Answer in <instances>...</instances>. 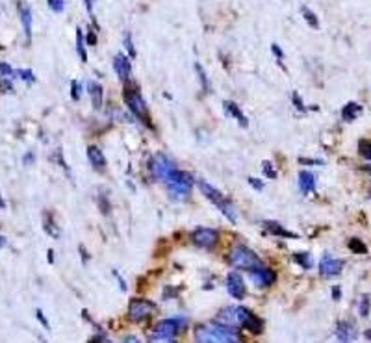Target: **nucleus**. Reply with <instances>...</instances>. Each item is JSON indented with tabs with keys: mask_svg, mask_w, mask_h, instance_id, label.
Here are the masks:
<instances>
[{
	"mask_svg": "<svg viewBox=\"0 0 371 343\" xmlns=\"http://www.w3.org/2000/svg\"><path fill=\"white\" fill-rule=\"evenodd\" d=\"M299 163H305V165H323L321 160H310V158H299Z\"/></svg>",
	"mask_w": 371,
	"mask_h": 343,
	"instance_id": "c03bdc74",
	"label": "nucleus"
},
{
	"mask_svg": "<svg viewBox=\"0 0 371 343\" xmlns=\"http://www.w3.org/2000/svg\"><path fill=\"white\" fill-rule=\"evenodd\" d=\"M33 160V156H32V152H28V156L24 158V163H30Z\"/></svg>",
	"mask_w": 371,
	"mask_h": 343,
	"instance_id": "3c124183",
	"label": "nucleus"
},
{
	"mask_svg": "<svg viewBox=\"0 0 371 343\" xmlns=\"http://www.w3.org/2000/svg\"><path fill=\"white\" fill-rule=\"evenodd\" d=\"M176 293H178V292H175V290H165V292H163V299H167V297H175Z\"/></svg>",
	"mask_w": 371,
	"mask_h": 343,
	"instance_id": "8fccbe9b",
	"label": "nucleus"
},
{
	"mask_svg": "<svg viewBox=\"0 0 371 343\" xmlns=\"http://www.w3.org/2000/svg\"><path fill=\"white\" fill-rule=\"evenodd\" d=\"M347 247H349V251L355 254H366L368 253V247L364 245V241L358 240V238H351V240L347 241Z\"/></svg>",
	"mask_w": 371,
	"mask_h": 343,
	"instance_id": "cd10ccee",
	"label": "nucleus"
},
{
	"mask_svg": "<svg viewBox=\"0 0 371 343\" xmlns=\"http://www.w3.org/2000/svg\"><path fill=\"white\" fill-rule=\"evenodd\" d=\"M262 225H264V228H266L267 232L273 234V236H279V238H286V240H295V238H297V234L292 232V230H288V228H284L282 225L275 223V221H264Z\"/></svg>",
	"mask_w": 371,
	"mask_h": 343,
	"instance_id": "dca6fc26",
	"label": "nucleus"
},
{
	"mask_svg": "<svg viewBox=\"0 0 371 343\" xmlns=\"http://www.w3.org/2000/svg\"><path fill=\"white\" fill-rule=\"evenodd\" d=\"M15 74L22 78L26 84H33V82H35V74H33L30 69H19V71H15Z\"/></svg>",
	"mask_w": 371,
	"mask_h": 343,
	"instance_id": "7c9ffc66",
	"label": "nucleus"
},
{
	"mask_svg": "<svg viewBox=\"0 0 371 343\" xmlns=\"http://www.w3.org/2000/svg\"><path fill=\"white\" fill-rule=\"evenodd\" d=\"M123 98H124V102H126V106H128V110H130L145 126L152 128V121H150V113H149V108H147V102H145L143 97H141L137 84L136 82H130V78L126 80V85H124V89H123Z\"/></svg>",
	"mask_w": 371,
	"mask_h": 343,
	"instance_id": "f03ea898",
	"label": "nucleus"
},
{
	"mask_svg": "<svg viewBox=\"0 0 371 343\" xmlns=\"http://www.w3.org/2000/svg\"><path fill=\"white\" fill-rule=\"evenodd\" d=\"M43 227H45V232L48 234V236L59 238V230H58V227H56V223H54L52 214L45 212V215H43Z\"/></svg>",
	"mask_w": 371,
	"mask_h": 343,
	"instance_id": "393cba45",
	"label": "nucleus"
},
{
	"mask_svg": "<svg viewBox=\"0 0 371 343\" xmlns=\"http://www.w3.org/2000/svg\"><path fill=\"white\" fill-rule=\"evenodd\" d=\"M87 160H89V163H91V165L97 169V171H104V169H106L104 154H102V150L98 149V147H95V145L87 147Z\"/></svg>",
	"mask_w": 371,
	"mask_h": 343,
	"instance_id": "a211bd4d",
	"label": "nucleus"
},
{
	"mask_svg": "<svg viewBox=\"0 0 371 343\" xmlns=\"http://www.w3.org/2000/svg\"><path fill=\"white\" fill-rule=\"evenodd\" d=\"M32 22H33V15H32L30 6L20 4V24L24 28V35H26L28 41L32 39Z\"/></svg>",
	"mask_w": 371,
	"mask_h": 343,
	"instance_id": "aec40b11",
	"label": "nucleus"
},
{
	"mask_svg": "<svg viewBox=\"0 0 371 343\" xmlns=\"http://www.w3.org/2000/svg\"><path fill=\"white\" fill-rule=\"evenodd\" d=\"M195 71H197V76L201 80V85L204 91H210V82H208V76H206V71L201 67V63H195Z\"/></svg>",
	"mask_w": 371,
	"mask_h": 343,
	"instance_id": "c85d7f7f",
	"label": "nucleus"
},
{
	"mask_svg": "<svg viewBox=\"0 0 371 343\" xmlns=\"http://www.w3.org/2000/svg\"><path fill=\"white\" fill-rule=\"evenodd\" d=\"M4 245H6V240H4L2 236H0V247H4Z\"/></svg>",
	"mask_w": 371,
	"mask_h": 343,
	"instance_id": "6e6d98bb",
	"label": "nucleus"
},
{
	"mask_svg": "<svg viewBox=\"0 0 371 343\" xmlns=\"http://www.w3.org/2000/svg\"><path fill=\"white\" fill-rule=\"evenodd\" d=\"M316 188V176L310 171H301L299 173V189L303 195H308Z\"/></svg>",
	"mask_w": 371,
	"mask_h": 343,
	"instance_id": "412c9836",
	"label": "nucleus"
},
{
	"mask_svg": "<svg viewBox=\"0 0 371 343\" xmlns=\"http://www.w3.org/2000/svg\"><path fill=\"white\" fill-rule=\"evenodd\" d=\"M293 262H295V264H299L303 269H310V267L314 266L312 256H310L308 253H295V254H293Z\"/></svg>",
	"mask_w": 371,
	"mask_h": 343,
	"instance_id": "a878e982",
	"label": "nucleus"
},
{
	"mask_svg": "<svg viewBox=\"0 0 371 343\" xmlns=\"http://www.w3.org/2000/svg\"><path fill=\"white\" fill-rule=\"evenodd\" d=\"M360 115H362V106L358 102H347L344 106V110H342V119L345 123H353Z\"/></svg>",
	"mask_w": 371,
	"mask_h": 343,
	"instance_id": "4be33fe9",
	"label": "nucleus"
},
{
	"mask_svg": "<svg viewBox=\"0 0 371 343\" xmlns=\"http://www.w3.org/2000/svg\"><path fill=\"white\" fill-rule=\"evenodd\" d=\"M0 208H6V202L2 201V197H0Z\"/></svg>",
	"mask_w": 371,
	"mask_h": 343,
	"instance_id": "4d7b16f0",
	"label": "nucleus"
},
{
	"mask_svg": "<svg viewBox=\"0 0 371 343\" xmlns=\"http://www.w3.org/2000/svg\"><path fill=\"white\" fill-rule=\"evenodd\" d=\"M156 310V305L152 301L147 299H132L130 306H128V318L130 321H143L149 316H152V312Z\"/></svg>",
	"mask_w": 371,
	"mask_h": 343,
	"instance_id": "0eeeda50",
	"label": "nucleus"
},
{
	"mask_svg": "<svg viewBox=\"0 0 371 343\" xmlns=\"http://www.w3.org/2000/svg\"><path fill=\"white\" fill-rule=\"evenodd\" d=\"M113 69L117 72V76L121 78L123 82H126V80L130 78V71H132L130 59L126 58L124 54H117V56L113 58Z\"/></svg>",
	"mask_w": 371,
	"mask_h": 343,
	"instance_id": "2eb2a0df",
	"label": "nucleus"
},
{
	"mask_svg": "<svg viewBox=\"0 0 371 343\" xmlns=\"http://www.w3.org/2000/svg\"><path fill=\"white\" fill-rule=\"evenodd\" d=\"M358 152L364 156L366 160H371V139H362L358 143Z\"/></svg>",
	"mask_w": 371,
	"mask_h": 343,
	"instance_id": "c756f323",
	"label": "nucleus"
},
{
	"mask_svg": "<svg viewBox=\"0 0 371 343\" xmlns=\"http://www.w3.org/2000/svg\"><path fill=\"white\" fill-rule=\"evenodd\" d=\"M364 336L368 338V340H371V331H366V332H364Z\"/></svg>",
	"mask_w": 371,
	"mask_h": 343,
	"instance_id": "5fc2aeb1",
	"label": "nucleus"
},
{
	"mask_svg": "<svg viewBox=\"0 0 371 343\" xmlns=\"http://www.w3.org/2000/svg\"><path fill=\"white\" fill-rule=\"evenodd\" d=\"M332 299H334V301H340V299H342V288H340V286H334V288H332Z\"/></svg>",
	"mask_w": 371,
	"mask_h": 343,
	"instance_id": "de8ad7c7",
	"label": "nucleus"
},
{
	"mask_svg": "<svg viewBox=\"0 0 371 343\" xmlns=\"http://www.w3.org/2000/svg\"><path fill=\"white\" fill-rule=\"evenodd\" d=\"M262 167H264V175L267 176V178H277V171L273 169V165H271V162H262Z\"/></svg>",
	"mask_w": 371,
	"mask_h": 343,
	"instance_id": "f704fd0d",
	"label": "nucleus"
},
{
	"mask_svg": "<svg viewBox=\"0 0 371 343\" xmlns=\"http://www.w3.org/2000/svg\"><path fill=\"white\" fill-rule=\"evenodd\" d=\"M228 264L234 266L236 269H243V271H253V269L262 266L258 254L245 245H236L228 253Z\"/></svg>",
	"mask_w": 371,
	"mask_h": 343,
	"instance_id": "20e7f679",
	"label": "nucleus"
},
{
	"mask_svg": "<svg viewBox=\"0 0 371 343\" xmlns=\"http://www.w3.org/2000/svg\"><path fill=\"white\" fill-rule=\"evenodd\" d=\"M98 208H100V212L104 215L110 214V202H108L106 197H98Z\"/></svg>",
	"mask_w": 371,
	"mask_h": 343,
	"instance_id": "e433bc0d",
	"label": "nucleus"
},
{
	"mask_svg": "<svg viewBox=\"0 0 371 343\" xmlns=\"http://www.w3.org/2000/svg\"><path fill=\"white\" fill-rule=\"evenodd\" d=\"M173 169H175V163L163 154H156L152 158V162H150V171H152V175L156 176V178H162V180L167 178V175H169Z\"/></svg>",
	"mask_w": 371,
	"mask_h": 343,
	"instance_id": "9d476101",
	"label": "nucleus"
},
{
	"mask_svg": "<svg viewBox=\"0 0 371 343\" xmlns=\"http://www.w3.org/2000/svg\"><path fill=\"white\" fill-rule=\"evenodd\" d=\"M336 338L340 342H353L357 334H355V325L349 321H340L336 325Z\"/></svg>",
	"mask_w": 371,
	"mask_h": 343,
	"instance_id": "6ab92c4d",
	"label": "nucleus"
},
{
	"mask_svg": "<svg viewBox=\"0 0 371 343\" xmlns=\"http://www.w3.org/2000/svg\"><path fill=\"white\" fill-rule=\"evenodd\" d=\"M188 327L186 318H173V319H163L154 327V332L150 336V342H171L175 340L176 334H180L182 329Z\"/></svg>",
	"mask_w": 371,
	"mask_h": 343,
	"instance_id": "39448f33",
	"label": "nucleus"
},
{
	"mask_svg": "<svg viewBox=\"0 0 371 343\" xmlns=\"http://www.w3.org/2000/svg\"><path fill=\"white\" fill-rule=\"evenodd\" d=\"M223 108H225V111H227V115L234 117L236 121L240 123V126L247 128V124H249L247 117H245V113L240 110V106H238V104L232 102V100H225V102H223Z\"/></svg>",
	"mask_w": 371,
	"mask_h": 343,
	"instance_id": "f3484780",
	"label": "nucleus"
},
{
	"mask_svg": "<svg viewBox=\"0 0 371 343\" xmlns=\"http://www.w3.org/2000/svg\"><path fill=\"white\" fill-rule=\"evenodd\" d=\"M227 290L230 293V297H234L236 301H243L245 299V284H243V279L238 273H228Z\"/></svg>",
	"mask_w": 371,
	"mask_h": 343,
	"instance_id": "ddd939ff",
	"label": "nucleus"
},
{
	"mask_svg": "<svg viewBox=\"0 0 371 343\" xmlns=\"http://www.w3.org/2000/svg\"><path fill=\"white\" fill-rule=\"evenodd\" d=\"M35 318L39 319V321H41V325H43L45 329H50V325H48V321H46L45 314H43V312H41V310H35Z\"/></svg>",
	"mask_w": 371,
	"mask_h": 343,
	"instance_id": "37998d69",
	"label": "nucleus"
},
{
	"mask_svg": "<svg viewBox=\"0 0 371 343\" xmlns=\"http://www.w3.org/2000/svg\"><path fill=\"white\" fill-rule=\"evenodd\" d=\"M360 316H362V318H368V316H370V295H364L362 301H360Z\"/></svg>",
	"mask_w": 371,
	"mask_h": 343,
	"instance_id": "473e14b6",
	"label": "nucleus"
},
{
	"mask_svg": "<svg viewBox=\"0 0 371 343\" xmlns=\"http://www.w3.org/2000/svg\"><path fill=\"white\" fill-rule=\"evenodd\" d=\"M85 35L82 33V28H76V54L82 61H87V50H85Z\"/></svg>",
	"mask_w": 371,
	"mask_h": 343,
	"instance_id": "b1692460",
	"label": "nucleus"
},
{
	"mask_svg": "<svg viewBox=\"0 0 371 343\" xmlns=\"http://www.w3.org/2000/svg\"><path fill=\"white\" fill-rule=\"evenodd\" d=\"M46 2H48L50 9L56 13H61L63 11V7H65V0H46Z\"/></svg>",
	"mask_w": 371,
	"mask_h": 343,
	"instance_id": "72a5a7b5",
	"label": "nucleus"
},
{
	"mask_svg": "<svg viewBox=\"0 0 371 343\" xmlns=\"http://www.w3.org/2000/svg\"><path fill=\"white\" fill-rule=\"evenodd\" d=\"M13 89V84H11V78L9 76H0V91H11Z\"/></svg>",
	"mask_w": 371,
	"mask_h": 343,
	"instance_id": "c9c22d12",
	"label": "nucleus"
},
{
	"mask_svg": "<svg viewBox=\"0 0 371 343\" xmlns=\"http://www.w3.org/2000/svg\"><path fill=\"white\" fill-rule=\"evenodd\" d=\"M124 48L128 50L130 58H136V46H134V43H132V35H130V33H124Z\"/></svg>",
	"mask_w": 371,
	"mask_h": 343,
	"instance_id": "2f4dec72",
	"label": "nucleus"
},
{
	"mask_svg": "<svg viewBox=\"0 0 371 343\" xmlns=\"http://www.w3.org/2000/svg\"><path fill=\"white\" fill-rule=\"evenodd\" d=\"M87 91H89V97H91V104L95 110H100L102 108V85L98 82H89L87 84Z\"/></svg>",
	"mask_w": 371,
	"mask_h": 343,
	"instance_id": "5701e85b",
	"label": "nucleus"
},
{
	"mask_svg": "<svg viewBox=\"0 0 371 343\" xmlns=\"http://www.w3.org/2000/svg\"><path fill=\"white\" fill-rule=\"evenodd\" d=\"M195 340L202 343H238L241 342L236 327H227L221 323L199 325L195 329Z\"/></svg>",
	"mask_w": 371,
	"mask_h": 343,
	"instance_id": "f257e3e1",
	"label": "nucleus"
},
{
	"mask_svg": "<svg viewBox=\"0 0 371 343\" xmlns=\"http://www.w3.org/2000/svg\"><path fill=\"white\" fill-rule=\"evenodd\" d=\"M271 50H273V54L277 56V58H279V63L282 65V58H284V54H282V50H280V46L275 45V43H273V45H271Z\"/></svg>",
	"mask_w": 371,
	"mask_h": 343,
	"instance_id": "a18cd8bd",
	"label": "nucleus"
},
{
	"mask_svg": "<svg viewBox=\"0 0 371 343\" xmlns=\"http://www.w3.org/2000/svg\"><path fill=\"white\" fill-rule=\"evenodd\" d=\"M85 4V9H87V13L93 17V6H95V0H84Z\"/></svg>",
	"mask_w": 371,
	"mask_h": 343,
	"instance_id": "09e8293b",
	"label": "nucleus"
},
{
	"mask_svg": "<svg viewBox=\"0 0 371 343\" xmlns=\"http://www.w3.org/2000/svg\"><path fill=\"white\" fill-rule=\"evenodd\" d=\"M292 102L295 104V108L299 111H305L306 108H305V104H303V100H301V97H299V93H293L292 95Z\"/></svg>",
	"mask_w": 371,
	"mask_h": 343,
	"instance_id": "a19ab883",
	"label": "nucleus"
},
{
	"mask_svg": "<svg viewBox=\"0 0 371 343\" xmlns=\"http://www.w3.org/2000/svg\"><path fill=\"white\" fill-rule=\"evenodd\" d=\"M54 262V253L52 251H48V264H52Z\"/></svg>",
	"mask_w": 371,
	"mask_h": 343,
	"instance_id": "864d4df0",
	"label": "nucleus"
},
{
	"mask_svg": "<svg viewBox=\"0 0 371 343\" xmlns=\"http://www.w3.org/2000/svg\"><path fill=\"white\" fill-rule=\"evenodd\" d=\"M13 74H15V71L11 69V67H9V65H7V63H0V76H9V78H11Z\"/></svg>",
	"mask_w": 371,
	"mask_h": 343,
	"instance_id": "58836bf2",
	"label": "nucleus"
},
{
	"mask_svg": "<svg viewBox=\"0 0 371 343\" xmlns=\"http://www.w3.org/2000/svg\"><path fill=\"white\" fill-rule=\"evenodd\" d=\"M249 275H251V280H253L258 288H267V286L273 284L275 279H277L275 271H271V269H267V267H264V266L256 267L253 271H249Z\"/></svg>",
	"mask_w": 371,
	"mask_h": 343,
	"instance_id": "f8f14e48",
	"label": "nucleus"
},
{
	"mask_svg": "<svg viewBox=\"0 0 371 343\" xmlns=\"http://www.w3.org/2000/svg\"><path fill=\"white\" fill-rule=\"evenodd\" d=\"M191 241L195 243L197 247H201V249H212V247L217 245V241H219V234L215 232V230H212V228H195L193 232H191Z\"/></svg>",
	"mask_w": 371,
	"mask_h": 343,
	"instance_id": "6e6552de",
	"label": "nucleus"
},
{
	"mask_svg": "<svg viewBox=\"0 0 371 343\" xmlns=\"http://www.w3.org/2000/svg\"><path fill=\"white\" fill-rule=\"evenodd\" d=\"M123 342H137V338H134V336H126L123 340Z\"/></svg>",
	"mask_w": 371,
	"mask_h": 343,
	"instance_id": "603ef678",
	"label": "nucleus"
},
{
	"mask_svg": "<svg viewBox=\"0 0 371 343\" xmlns=\"http://www.w3.org/2000/svg\"><path fill=\"white\" fill-rule=\"evenodd\" d=\"M85 43H87V45H97V33H95V32H93V30H89V32H87V35H85Z\"/></svg>",
	"mask_w": 371,
	"mask_h": 343,
	"instance_id": "79ce46f5",
	"label": "nucleus"
},
{
	"mask_svg": "<svg viewBox=\"0 0 371 343\" xmlns=\"http://www.w3.org/2000/svg\"><path fill=\"white\" fill-rule=\"evenodd\" d=\"M247 182L251 184V186H253L254 189H256V191H262V189H264V182H262L260 178H254V176H249Z\"/></svg>",
	"mask_w": 371,
	"mask_h": 343,
	"instance_id": "ea45409f",
	"label": "nucleus"
},
{
	"mask_svg": "<svg viewBox=\"0 0 371 343\" xmlns=\"http://www.w3.org/2000/svg\"><path fill=\"white\" fill-rule=\"evenodd\" d=\"M113 277L117 279L119 286H121V292H126V282H124V280H123V277H121V275H119L117 271H113Z\"/></svg>",
	"mask_w": 371,
	"mask_h": 343,
	"instance_id": "49530a36",
	"label": "nucleus"
},
{
	"mask_svg": "<svg viewBox=\"0 0 371 343\" xmlns=\"http://www.w3.org/2000/svg\"><path fill=\"white\" fill-rule=\"evenodd\" d=\"M344 266H345L344 260L332 258L331 254H325V256L321 258V262H319L318 269H319V275H323V277H336V275L342 273Z\"/></svg>",
	"mask_w": 371,
	"mask_h": 343,
	"instance_id": "9b49d317",
	"label": "nucleus"
},
{
	"mask_svg": "<svg viewBox=\"0 0 371 343\" xmlns=\"http://www.w3.org/2000/svg\"><path fill=\"white\" fill-rule=\"evenodd\" d=\"M197 184H199V188H201V193L204 195L212 204H215V206L219 208V210L223 212V215H225L230 223H236V221H238V215H236L234 206L230 204V201H228L227 197H225L219 189H215L214 186L208 184L206 180H199Z\"/></svg>",
	"mask_w": 371,
	"mask_h": 343,
	"instance_id": "7ed1b4c3",
	"label": "nucleus"
},
{
	"mask_svg": "<svg viewBox=\"0 0 371 343\" xmlns=\"http://www.w3.org/2000/svg\"><path fill=\"white\" fill-rule=\"evenodd\" d=\"M301 15L305 17V20L308 22V24L318 30V28H319V19H318V15H316V13H314L310 7H306V6L301 7Z\"/></svg>",
	"mask_w": 371,
	"mask_h": 343,
	"instance_id": "bb28decb",
	"label": "nucleus"
},
{
	"mask_svg": "<svg viewBox=\"0 0 371 343\" xmlns=\"http://www.w3.org/2000/svg\"><path fill=\"white\" fill-rule=\"evenodd\" d=\"M71 97H72V100H78V98H80V84H78V80H72V82H71Z\"/></svg>",
	"mask_w": 371,
	"mask_h": 343,
	"instance_id": "4c0bfd02",
	"label": "nucleus"
},
{
	"mask_svg": "<svg viewBox=\"0 0 371 343\" xmlns=\"http://www.w3.org/2000/svg\"><path fill=\"white\" fill-rule=\"evenodd\" d=\"M165 182H167V186H169L171 193L176 195V197H186V195H189L191 188H193V178H191V175H189V173H184V171H180V169H176V167L167 175Z\"/></svg>",
	"mask_w": 371,
	"mask_h": 343,
	"instance_id": "423d86ee",
	"label": "nucleus"
},
{
	"mask_svg": "<svg viewBox=\"0 0 371 343\" xmlns=\"http://www.w3.org/2000/svg\"><path fill=\"white\" fill-rule=\"evenodd\" d=\"M238 314H240L241 327H245L251 334H262L264 323H262V319L258 316H254L249 308H243V306H238Z\"/></svg>",
	"mask_w": 371,
	"mask_h": 343,
	"instance_id": "1a4fd4ad",
	"label": "nucleus"
},
{
	"mask_svg": "<svg viewBox=\"0 0 371 343\" xmlns=\"http://www.w3.org/2000/svg\"><path fill=\"white\" fill-rule=\"evenodd\" d=\"M215 321L221 325H227V327H238L240 323V314H238V308L236 306H227V308H221Z\"/></svg>",
	"mask_w": 371,
	"mask_h": 343,
	"instance_id": "4468645a",
	"label": "nucleus"
},
{
	"mask_svg": "<svg viewBox=\"0 0 371 343\" xmlns=\"http://www.w3.org/2000/svg\"><path fill=\"white\" fill-rule=\"evenodd\" d=\"M364 169H368V171H370V173H371V165H368V167H364Z\"/></svg>",
	"mask_w": 371,
	"mask_h": 343,
	"instance_id": "13d9d810",
	"label": "nucleus"
}]
</instances>
